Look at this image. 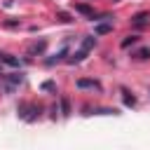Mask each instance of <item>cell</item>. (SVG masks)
<instances>
[{
    "label": "cell",
    "mask_w": 150,
    "mask_h": 150,
    "mask_svg": "<svg viewBox=\"0 0 150 150\" xmlns=\"http://www.w3.org/2000/svg\"><path fill=\"white\" fill-rule=\"evenodd\" d=\"M21 80H23V77H21V73H12V75H5V91H9V94H12V91H14V89L21 84Z\"/></svg>",
    "instance_id": "6da1fadb"
},
{
    "label": "cell",
    "mask_w": 150,
    "mask_h": 150,
    "mask_svg": "<svg viewBox=\"0 0 150 150\" xmlns=\"http://www.w3.org/2000/svg\"><path fill=\"white\" fill-rule=\"evenodd\" d=\"M75 12H80V14H84V16H89V19H96V14H94V9H91L89 5H84V2H77V5H75Z\"/></svg>",
    "instance_id": "7a4b0ae2"
},
{
    "label": "cell",
    "mask_w": 150,
    "mask_h": 150,
    "mask_svg": "<svg viewBox=\"0 0 150 150\" xmlns=\"http://www.w3.org/2000/svg\"><path fill=\"white\" fill-rule=\"evenodd\" d=\"M45 47H47V42H45V40H38V42H33V45L28 47V54H30V56L42 54V52H45Z\"/></svg>",
    "instance_id": "3957f363"
},
{
    "label": "cell",
    "mask_w": 150,
    "mask_h": 150,
    "mask_svg": "<svg viewBox=\"0 0 150 150\" xmlns=\"http://www.w3.org/2000/svg\"><path fill=\"white\" fill-rule=\"evenodd\" d=\"M77 87H80V89H101V84H98L96 80H87V77L77 80Z\"/></svg>",
    "instance_id": "277c9868"
},
{
    "label": "cell",
    "mask_w": 150,
    "mask_h": 150,
    "mask_svg": "<svg viewBox=\"0 0 150 150\" xmlns=\"http://www.w3.org/2000/svg\"><path fill=\"white\" fill-rule=\"evenodd\" d=\"M112 30V23H96L94 26V33L96 35H105V33H110Z\"/></svg>",
    "instance_id": "5b68a950"
},
{
    "label": "cell",
    "mask_w": 150,
    "mask_h": 150,
    "mask_svg": "<svg viewBox=\"0 0 150 150\" xmlns=\"http://www.w3.org/2000/svg\"><path fill=\"white\" fill-rule=\"evenodd\" d=\"M94 45H96V38H94V35H87V38L82 40V47H80V49H84V52H89V49H91Z\"/></svg>",
    "instance_id": "8992f818"
},
{
    "label": "cell",
    "mask_w": 150,
    "mask_h": 150,
    "mask_svg": "<svg viewBox=\"0 0 150 150\" xmlns=\"http://www.w3.org/2000/svg\"><path fill=\"white\" fill-rule=\"evenodd\" d=\"M84 56H87V52H84V49H80V52H75V54H73V56L68 59V63H80V61H82Z\"/></svg>",
    "instance_id": "52a82bcc"
},
{
    "label": "cell",
    "mask_w": 150,
    "mask_h": 150,
    "mask_svg": "<svg viewBox=\"0 0 150 150\" xmlns=\"http://www.w3.org/2000/svg\"><path fill=\"white\" fill-rule=\"evenodd\" d=\"M94 115H117V110L115 108H96Z\"/></svg>",
    "instance_id": "ba28073f"
},
{
    "label": "cell",
    "mask_w": 150,
    "mask_h": 150,
    "mask_svg": "<svg viewBox=\"0 0 150 150\" xmlns=\"http://www.w3.org/2000/svg\"><path fill=\"white\" fill-rule=\"evenodd\" d=\"M145 19H148V14H145V12H138V14L134 16V23H136V26H143Z\"/></svg>",
    "instance_id": "9c48e42d"
},
{
    "label": "cell",
    "mask_w": 150,
    "mask_h": 150,
    "mask_svg": "<svg viewBox=\"0 0 150 150\" xmlns=\"http://www.w3.org/2000/svg\"><path fill=\"white\" fill-rule=\"evenodd\" d=\"M134 56H136V59H141V61H143V59H150V49H148V47H143V49H138Z\"/></svg>",
    "instance_id": "30bf717a"
},
{
    "label": "cell",
    "mask_w": 150,
    "mask_h": 150,
    "mask_svg": "<svg viewBox=\"0 0 150 150\" xmlns=\"http://www.w3.org/2000/svg\"><path fill=\"white\" fill-rule=\"evenodd\" d=\"M122 94H124V103H127V105H136V98H134L127 89H122Z\"/></svg>",
    "instance_id": "8fae6325"
},
{
    "label": "cell",
    "mask_w": 150,
    "mask_h": 150,
    "mask_svg": "<svg viewBox=\"0 0 150 150\" xmlns=\"http://www.w3.org/2000/svg\"><path fill=\"white\" fill-rule=\"evenodd\" d=\"M2 61H5V63H9V66H19V59H14V56H9V54H5V56H2Z\"/></svg>",
    "instance_id": "7c38bea8"
},
{
    "label": "cell",
    "mask_w": 150,
    "mask_h": 150,
    "mask_svg": "<svg viewBox=\"0 0 150 150\" xmlns=\"http://www.w3.org/2000/svg\"><path fill=\"white\" fill-rule=\"evenodd\" d=\"M136 40H138L136 35H129L127 40H122V47H129V45H136Z\"/></svg>",
    "instance_id": "4fadbf2b"
},
{
    "label": "cell",
    "mask_w": 150,
    "mask_h": 150,
    "mask_svg": "<svg viewBox=\"0 0 150 150\" xmlns=\"http://www.w3.org/2000/svg\"><path fill=\"white\" fill-rule=\"evenodd\" d=\"M61 110H63V115H68V112H70V105H68V98H61Z\"/></svg>",
    "instance_id": "5bb4252c"
},
{
    "label": "cell",
    "mask_w": 150,
    "mask_h": 150,
    "mask_svg": "<svg viewBox=\"0 0 150 150\" xmlns=\"http://www.w3.org/2000/svg\"><path fill=\"white\" fill-rule=\"evenodd\" d=\"M59 19H61V21H70V16H68L66 12H61V14H59Z\"/></svg>",
    "instance_id": "9a60e30c"
},
{
    "label": "cell",
    "mask_w": 150,
    "mask_h": 150,
    "mask_svg": "<svg viewBox=\"0 0 150 150\" xmlns=\"http://www.w3.org/2000/svg\"><path fill=\"white\" fill-rule=\"evenodd\" d=\"M2 56H5V54H0V61H2Z\"/></svg>",
    "instance_id": "2e32d148"
}]
</instances>
